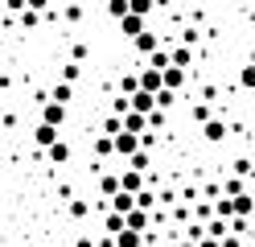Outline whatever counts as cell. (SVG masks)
<instances>
[{"label": "cell", "mask_w": 255, "mask_h": 247, "mask_svg": "<svg viewBox=\"0 0 255 247\" xmlns=\"http://www.w3.org/2000/svg\"><path fill=\"white\" fill-rule=\"evenodd\" d=\"M136 148H140V136H136V132H124V128H120L116 136H111V153H116L120 161H128Z\"/></svg>", "instance_id": "6da1fadb"}, {"label": "cell", "mask_w": 255, "mask_h": 247, "mask_svg": "<svg viewBox=\"0 0 255 247\" xmlns=\"http://www.w3.org/2000/svg\"><path fill=\"white\" fill-rule=\"evenodd\" d=\"M227 120H202V140L206 144H222V140H227Z\"/></svg>", "instance_id": "7a4b0ae2"}, {"label": "cell", "mask_w": 255, "mask_h": 247, "mask_svg": "<svg viewBox=\"0 0 255 247\" xmlns=\"http://www.w3.org/2000/svg\"><path fill=\"white\" fill-rule=\"evenodd\" d=\"M41 124L62 128V124H66V107H62V103H54V99H41Z\"/></svg>", "instance_id": "3957f363"}, {"label": "cell", "mask_w": 255, "mask_h": 247, "mask_svg": "<svg viewBox=\"0 0 255 247\" xmlns=\"http://www.w3.org/2000/svg\"><path fill=\"white\" fill-rule=\"evenodd\" d=\"M128 107H132V111H140V115H148V111L156 107V99H152V91H144V87H136L132 95H128Z\"/></svg>", "instance_id": "277c9868"}, {"label": "cell", "mask_w": 255, "mask_h": 247, "mask_svg": "<svg viewBox=\"0 0 255 247\" xmlns=\"http://www.w3.org/2000/svg\"><path fill=\"white\" fill-rule=\"evenodd\" d=\"M116 247H144V231H132V227H120L116 235H111Z\"/></svg>", "instance_id": "5b68a950"}, {"label": "cell", "mask_w": 255, "mask_h": 247, "mask_svg": "<svg viewBox=\"0 0 255 247\" xmlns=\"http://www.w3.org/2000/svg\"><path fill=\"white\" fill-rule=\"evenodd\" d=\"M116 21H120V33H124V37H136V33L144 29V16H140V12H124V16H116Z\"/></svg>", "instance_id": "8992f818"}, {"label": "cell", "mask_w": 255, "mask_h": 247, "mask_svg": "<svg viewBox=\"0 0 255 247\" xmlns=\"http://www.w3.org/2000/svg\"><path fill=\"white\" fill-rule=\"evenodd\" d=\"M120 128H124V132H136V136H140V132L148 128V120H144L140 111H132V107H128V111L120 115Z\"/></svg>", "instance_id": "52a82bcc"}, {"label": "cell", "mask_w": 255, "mask_h": 247, "mask_svg": "<svg viewBox=\"0 0 255 247\" xmlns=\"http://www.w3.org/2000/svg\"><path fill=\"white\" fill-rule=\"evenodd\" d=\"M161 87L181 91V87H185V70H181V66H165V70H161Z\"/></svg>", "instance_id": "ba28073f"}, {"label": "cell", "mask_w": 255, "mask_h": 247, "mask_svg": "<svg viewBox=\"0 0 255 247\" xmlns=\"http://www.w3.org/2000/svg\"><path fill=\"white\" fill-rule=\"evenodd\" d=\"M140 186H144V173H140V169H124V165H120V190L136 194Z\"/></svg>", "instance_id": "9c48e42d"}, {"label": "cell", "mask_w": 255, "mask_h": 247, "mask_svg": "<svg viewBox=\"0 0 255 247\" xmlns=\"http://www.w3.org/2000/svg\"><path fill=\"white\" fill-rule=\"evenodd\" d=\"M148 223H152V214L140 210V206H132V210L124 214V227H132V231H148Z\"/></svg>", "instance_id": "30bf717a"}, {"label": "cell", "mask_w": 255, "mask_h": 247, "mask_svg": "<svg viewBox=\"0 0 255 247\" xmlns=\"http://www.w3.org/2000/svg\"><path fill=\"white\" fill-rule=\"evenodd\" d=\"M45 157H50V165H66V161H70V144L58 136L54 144H45Z\"/></svg>", "instance_id": "8fae6325"}, {"label": "cell", "mask_w": 255, "mask_h": 247, "mask_svg": "<svg viewBox=\"0 0 255 247\" xmlns=\"http://www.w3.org/2000/svg\"><path fill=\"white\" fill-rule=\"evenodd\" d=\"M58 136H62V128H54V124H37V128H33V144H37V148L54 144Z\"/></svg>", "instance_id": "7c38bea8"}, {"label": "cell", "mask_w": 255, "mask_h": 247, "mask_svg": "<svg viewBox=\"0 0 255 247\" xmlns=\"http://www.w3.org/2000/svg\"><path fill=\"white\" fill-rule=\"evenodd\" d=\"M231 206H235V214H243V219H251V206H255V198H251L247 190H239V194H231Z\"/></svg>", "instance_id": "4fadbf2b"}, {"label": "cell", "mask_w": 255, "mask_h": 247, "mask_svg": "<svg viewBox=\"0 0 255 247\" xmlns=\"http://www.w3.org/2000/svg\"><path fill=\"white\" fill-rule=\"evenodd\" d=\"M132 206L136 202H132V194H128V190H116V194H111V202H107V210H116V214H128Z\"/></svg>", "instance_id": "5bb4252c"}, {"label": "cell", "mask_w": 255, "mask_h": 247, "mask_svg": "<svg viewBox=\"0 0 255 247\" xmlns=\"http://www.w3.org/2000/svg\"><path fill=\"white\" fill-rule=\"evenodd\" d=\"M132 41H136V49H140V54H152V49L161 45V37H156V33H148V29H140Z\"/></svg>", "instance_id": "9a60e30c"}, {"label": "cell", "mask_w": 255, "mask_h": 247, "mask_svg": "<svg viewBox=\"0 0 255 247\" xmlns=\"http://www.w3.org/2000/svg\"><path fill=\"white\" fill-rule=\"evenodd\" d=\"M50 99H54V103H62V107H66L70 99H74V82H66V78H62V82H54V91H50Z\"/></svg>", "instance_id": "2e32d148"}, {"label": "cell", "mask_w": 255, "mask_h": 247, "mask_svg": "<svg viewBox=\"0 0 255 247\" xmlns=\"http://www.w3.org/2000/svg\"><path fill=\"white\" fill-rule=\"evenodd\" d=\"M136 82H140L144 91H156V87H161V70H152V66H144V70L136 74Z\"/></svg>", "instance_id": "e0dca14e"}, {"label": "cell", "mask_w": 255, "mask_h": 247, "mask_svg": "<svg viewBox=\"0 0 255 247\" xmlns=\"http://www.w3.org/2000/svg\"><path fill=\"white\" fill-rule=\"evenodd\" d=\"M99 190H103V194L111 198V194L120 190V173H103V177H99Z\"/></svg>", "instance_id": "ac0fdd59"}, {"label": "cell", "mask_w": 255, "mask_h": 247, "mask_svg": "<svg viewBox=\"0 0 255 247\" xmlns=\"http://www.w3.org/2000/svg\"><path fill=\"white\" fill-rule=\"evenodd\" d=\"M87 214H91V202L87 198H74L70 202V219H87Z\"/></svg>", "instance_id": "d6986e66"}, {"label": "cell", "mask_w": 255, "mask_h": 247, "mask_svg": "<svg viewBox=\"0 0 255 247\" xmlns=\"http://www.w3.org/2000/svg\"><path fill=\"white\" fill-rule=\"evenodd\" d=\"M214 214H218V219H231V214H235V206H231V198H214V206H210Z\"/></svg>", "instance_id": "ffe728a7"}, {"label": "cell", "mask_w": 255, "mask_h": 247, "mask_svg": "<svg viewBox=\"0 0 255 247\" xmlns=\"http://www.w3.org/2000/svg\"><path fill=\"white\" fill-rule=\"evenodd\" d=\"M120 227H124V214H116V210H107V219H103V231H107V235H116Z\"/></svg>", "instance_id": "44dd1931"}, {"label": "cell", "mask_w": 255, "mask_h": 247, "mask_svg": "<svg viewBox=\"0 0 255 247\" xmlns=\"http://www.w3.org/2000/svg\"><path fill=\"white\" fill-rule=\"evenodd\" d=\"M17 16H21V25H25V29H37V25H41V12H33V8H21Z\"/></svg>", "instance_id": "7402d4cb"}, {"label": "cell", "mask_w": 255, "mask_h": 247, "mask_svg": "<svg viewBox=\"0 0 255 247\" xmlns=\"http://www.w3.org/2000/svg\"><path fill=\"white\" fill-rule=\"evenodd\" d=\"M95 157H99V161L111 157V136H95Z\"/></svg>", "instance_id": "603a6c76"}, {"label": "cell", "mask_w": 255, "mask_h": 247, "mask_svg": "<svg viewBox=\"0 0 255 247\" xmlns=\"http://www.w3.org/2000/svg\"><path fill=\"white\" fill-rule=\"evenodd\" d=\"M202 231H206V235H214V239H218V235H227V219H218V214H214V223H206Z\"/></svg>", "instance_id": "cb8c5ba5"}, {"label": "cell", "mask_w": 255, "mask_h": 247, "mask_svg": "<svg viewBox=\"0 0 255 247\" xmlns=\"http://www.w3.org/2000/svg\"><path fill=\"white\" fill-rule=\"evenodd\" d=\"M128 12H140V16H148V12H152V0H128Z\"/></svg>", "instance_id": "d4e9b609"}, {"label": "cell", "mask_w": 255, "mask_h": 247, "mask_svg": "<svg viewBox=\"0 0 255 247\" xmlns=\"http://www.w3.org/2000/svg\"><path fill=\"white\" fill-rule=\"evenodd\" d=\"M128 12V0H107V16L116 21V16H124Z\"/></svg>", "instance_id": "484cf974"}, {"label": "cell", "mask_w": 255, "mask_h": 247, "mask_svg": "<svg viewBox=\"0 0 255 247\" xmlns=\"http://www.w3.org/2000/svg\"><path fill=\"white\" fill-rule=\"evenodd\" d=\"M239 87H255V66H243V70H239Z\"/></svg>", "instance_id": "4316f807"}, {"label": "cell", "mask_w": 255, "mask_h": 247, "mask_svg": "<svg viewBox=\"0 0 255 247\" xmlns=\"http://www.w3.org/2000/svg\"><path fill=\"white\" fill-rule=\"evenodd\" d=\"M136 87H140V82H136V74H124V78H120V95H132Z\"/></svg>", "instance_id": "83f0119b"}, {"label": "cell", "mask_w": 255, "mask_h": 247, "mask_svg": "<svg viewBox=\"0 0 255 247\" xmlns=\"http://www.w3.org/2000/svg\"><path fill=\"white\" fill-rule=\"evenodd\" d=\"M222 190H227V198H231V194H239V190H247V177H231Z\"/></svg>", "instance_id": "f1b7e54d"}, {"label": "cell", "mask_w": 255, "mask_h": 247, "mask_svg": "<svg viewBox=\"0 0 255 247\" xmlns=\"http://www.w3.org/2000/svg\"><path fill=\"white\" fill-rule=\"evenodd\" d=\"M116 132H120V115H107L103 120V136H116Z\"/></svg>", "instance_id": "f546056e"}, {"label": "cell", "mask_w": 255, "mask_h": 247, "mask_svg": "<svg viewBox=\"0 0 255 247\" xmlns=\"http://www.w3.org/2000/svg\"><path fill=\"white\" fill-rule=\"evenodd\" d=\"M235 173H239V177H251V157H239V161H235Z\"/></svg>", "instance_id": "4dcf8cb0"}, {"label": "cell", "mask_w": 255, "mask_h": 247, "mask_svg": "<svg viewBox=\"0 0 255 247\" xmlns=\"http://www.w3.org/2000/svg\"><path fill=\"white\" fill-rule=\"evenodd\" d=\"M78 74H83V70H78V62H70L66 70H62V78H66V82H78Z\"/></svg>", "instance_id": "1f68e13d"}, {"label": "cell", "mask_w": 255, "mask_h": 247, "mask_svg": "<svg viewBox=\"0 0 255 247\" xmlns=\"http://www.w3.org/2000/svg\"><path fill=\"white\" fill-rule=\"evenodd\" d=\"M124 111H128V95H120L116 103H111V115H124Z\"/></svg>", "instance_id": "d6a6232c"}, {"label": "cell", "mask_w": 255, "mask_h": 247, "mask_svg": "<svg viewBox=\"0 0 255 247\" xmlns=\"http://www.w3.org/2000/svg\"><path fill=\"white\" fill-rule=\"evenodd\" d=\"M25 8H33V12H45V8H50V0H25Z\"/></svg>", "instance_id": "836d02e7"}, {"label": "cell", "mask_w": 255, "mask_h": 247, "mask_svg": "<svg viewBox=\"0 0 255 247\" xmlns=\"http://www.w3.org/2000/svg\"><path fill=\"white\" fill-rule=\"evenodd\" d=\"M194 120H198V124H202V120H210V107H206V103H198V107H194Z\"/></svg>", "instance_id": "e575fe53"}, {"label": "cell", "mask_w": 255, "mask_h": 247, "mask_svg": "<svg viewBox=\"0 0 255 247\" xmlns=\"http://www.w3.org/2000/svg\"><path fill=\"white\" fill-rule=\"evenodd\" d=\"M74 247H95V239H91V235H78V243H74Z\"/></svg>", "instance_id": "d590c367"}, {"label": "cell", "mask_w": 255, "mask_h": 247, "mask_svg": "<svg viewBox=\"0 0 255 247\" xmlns=\"http://www.w3.org/2000/svg\"><path fill=\"white\" fill-rule=\"evenodd\" d=\"M8 8H12V12H21V8H25V0H8Z\"/></svg>", "instance_id": "8d00e7d4"}, {"label": "cell", "mask_w": 255, "mask_h": 247, "mask_svg": "<svg viewBox=\"0 0 255 247\" xmlns=\"http://www.w3.org/2000/svg\"><path fill=\"white\" fill-rule=\"evenodd\" d=\"M177 247H194V239H189V235H185V239H181V243H177Z\"/></svg>", "instance_id": "74e56055"}, {"label": "cell", "mask_w": 255, "mask_h": 247, "mask_svg": "<svg viewBox=\"0 0 255 247\" xmlns=\"http://www.w3.org/2000/svg\"><path fill=\"white\" fill-rule=\"evenodd\" d=\"M222 4H235V0H222Z\"/></svg>", "instance_id": "f35d334b"}, {"label": "cell", "mask_w": 255, "mask_h": 247, "mask_svg": "<svg viewBox=\"0 0 255 247\" xmlns=\"http://www.w3.org/2000/svg\"><path fill=\"white\" fill-rule=\"evenodd\" d=\"M0 165H4V157H0Z\"/></svg>", "instance_id": "ab89813d"}]
</instances>
